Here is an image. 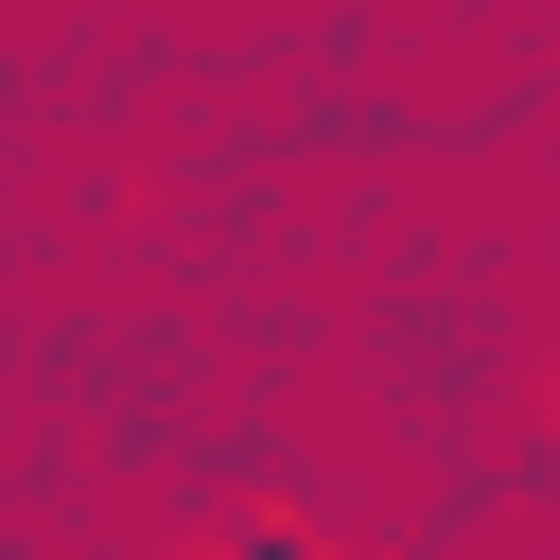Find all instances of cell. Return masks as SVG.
Listing matches in <instances>:
<instances>
[{
  "label": "cell",
  "mask_w": 560,
  "mask_h": 560,
  "mask_svg": "<svg viewBox=\"0 0 560 560\" xmlns=\"http://www.w3.org/2000/svg\"><path fill=\"white\" fill-rule=\"evenodd\" d=\"M210 560H350V542H315V525H298V508H262V525H228V542H210Z\"/></svg>",
  "instance_id": "6da1fadb"
}]
</instances>
